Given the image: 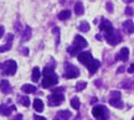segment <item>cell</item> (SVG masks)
<instances>
[{
  "instance_id": "obj_22",
  "label": "cell",
  "mask_w": 134,
  "mask_h": 120,
  "mask_svg": "<svg viewBox=\"0 0 134 120\" xmlns=\"http://www.w3.org/2000/svg\"><path fill=\"white\" fill-rule=\"evenodd\" d=\"M40 77H41L40 68H38V67H34V69H32V76H31L32 81L34 82H38V81H40Z\"/></svg>"
},
{
  "instance_id": "obj_8",
  "label": "cell",
  "mask_w": 134,
  "mask_h": 120,
  "mask_svg": "<svg viewBox=\"0 0 134 120\" xmlns=\"http://www.w3.org/2000/svg\"><path fill=\"white\" fill-rule=\"evenodd\" d=\"M99 29H100V31H103L104 34H109L112 31H114V27H113L112 22H110L109 20L104 19V17H102V20H100Z\"/></svg>"
},
{
  "instance_id": "obj_13",
  "label": "cell",
  "mask_w": 134,
  "mask_h": 120,
  "mask_svg": "<svg viewBox=\"0 0 134 120\" xmlns=\"http://www.w3.org/2000/svg\"><path fill=\"white\" fill-rule=\"evenodd\" d=\"M122 27H123V31H124L125 34H128V35L134 34V22L132 21V20H127V21H124L123 25H122Z\"/></svg>"
},
{
  "instance_id": "obj_5",
  "label": "cell",
  "mask_w": 134,
  "mask_h": 120,
  "mask_svg": "<svg viewBox=\"0 0 134 120\" xmlns=\"http://www.w3.org/2000/svg\"><path fill=\"white\" fill-rule=\"evenodd\" d=\"M78 76H80V71L76 66L71 63H65V77L72 79V78H77Z\"/></svg>"
},
{
  "instance_id": "obj_25",
  "label": "cell",
  "mask_w": 134,
  "mask_h": 120,
  "mask_svg": "<svg viewBox=\"0 0 134 120\" xmlns=\"http://www.w3.org/2000/svg\"><path fill=\"white\" fill-rule=\"evenodd\" d=\"M71 105L73 109H76V110H78L80 109V106H81V103H80V98L78 97H73L71 99Z\"/></svg>"
},
{
  "instance_id": "obj_20",
  "label": "cell",
  "mask_w": 134,
  "mask_h": 120,
  "mask_svg": "<svg viewBox=\"0 0 134 120\" xmlns=\"http://www.w3.org/2000/svg\"><path fill=\"white\" fill-rule=\"evenodd\" d=\"M21 91L26 93V94H31V93H35L36 92V87L32 86V84H24L21 87Z\"/></svg>"
},
{
  "instance_id": "obj_38",
  "label": "cell",
  "mask_w": 134,
  "mask_h": 120,
  "mask_svg": "<svg viewBox=\"0 0 134 120\" xmlns=\"http://www.w3.org/2000/svg\"><path fill=\"white\" fill-rule=\"evenodd\" d=\"M127 71H128L129 73H134V63H133V64H130V67L128 68Z\"/></svg>"
},
{
  "instance_id": "obj_32",
  "label": "cell",
  "mask_w": 134,
  "mask_h": 120,
  "mask_svg": "<svg viewBox=\"0 0 134 120\" xmlns=\"http://www.w3.org/2000/svg\"><path fill=\"white\" fill-rule=\"evenodd\" d=\"M15 31L16 32H20V31H23V29H21V24H20V21H16L15 22Z\"/></svg>"
},
{
  "instance_id": "obj_26",
  "label": "cell",
  "mask_w": 134,
  "mask_h": 120,
  "mask_svg": "<svg viewBox=\"0 0 134 120\" xmlns=\"http://www.w3.org/2000/svg\"><path fill=\"white\" fill-rule=\"evenodd\" d=\"M78 30L82 31V32H87L90 30V24L87 21H82L81 24H80V26H78Z\"/></svg>"
},
{
  "instance_id": "obj_21",
  "label": "cell",
  "mask_w": 134,
  "mask_h": 120,
  "mask_svg": "<svg viewBox=\"0 0 134 120\" xmlns=\"http://www.w3.org/2000/svg\"><path fill=\"white\" fill-rule=\"evenodd\" d=\"M83 13H85L83 4H82L81 1H77L76 4H75V14H76L77 16H81V15H83Z\"/></svg>"
},
{
  "instance_id": "obj_2",
  "label": "cell",
  "mask_w": 134,
  "mask_h": 120,
  "mask_svg": "<svg viewBox=\"0 0 134 120\" xmlns=\"http://www.w3.org/2000/svg\"><path fill=\"white\" fill-rule=\"evenodd\" d=\"M87 41L82 36H80V35H76L75 36V40H73V43H72V46H70V47L67 48V52L70 53V55H72V56H76V55H78L80 53V51H81L82 48L87 47Z\"/></svg>"
},
{
  "instance_id": "obj_42",
  "label": "cell",
  "mask_w": 134,
  "mask_h": 120,
  "mask_svg": "<svg viewBox=\"0 0 134 120\" xmlns=\"http://www.w3.org/2000/svg\"><path fill=\"white\" fill-rule=\"evenodd\" d=\"M124 3H127V4H129V3H132V1H134V0H123Z\"/></svg>"
},
{
  "instance_id": "obj_7",
  "label": "cell",
  "mask_w": 134,
  "mask_h": 120,
  "mask_svg": "<svg viewBox=\"0 0 134 120\" xmlns=\"http://www.w3.org/2000/svg\"><path fill=\"white\" fill-rule=\"evenodd\" d=\"M65 97L62 93H52L51 95H48V105L50 106H57L61 103H63Z\"/></svg>"
},
{
  "instance_id": "obj_35",
  "label": "cell",
  "mask_w": 134,
  "mask_h": 120,
  "mask_svg": "<svg viewBox=\"0 0 134 120\" xmlns=\"http://www.w3.org/2000/svg\"><path fill=\"white\" fill-rule=\"evenodd\" d=\"M34 119H35V120H46V118H43V116H41V115L35 114V115H34Z\"/></svg>"
},
{
  "instance_id": "obj_37",
  "label": "cell",
  "mask_w": 134,
  "mask_h": 120,
  "mask_svg": "<svg viewBox=\"0 0 134 120\" xmlns=\"http://www.w3.org/2000/svg\"><path fill=\"white\" fill-rule=\"evenodd\" d=\"M4 32H5V27H4V26H0V39L3 37Z\"/></svg>"
},
{
  "instance_id": "obj_30",
  "label": "cell",
  "mask_w": 134,
  "mask_h": 120,
  "mask_svg": "<svg viewBox=\"0 0 134 120\" xmlns=\"http://www.w3.org/2000/svg\"><path fill=\"white\" fill-rule=\"evenodd\" d=\"M122 97V94H120L119 91H113L110 92V98H120Z\"/></svg>"
},
{
  "instance_id": "obj_36",
  "label": "cell",
  "mask_w": 134,
  "mask_h": 120,
  "mask_svg": "<svg viewBox=\"0 0 134 120\" xmlns=\"http://www.w3.org/2000/svg\"><path fill=\"white\" fill-rule=\"evenodd\" d=\"M13 120H23V115H21V114H16V115L13 118Z\"/></svg>"
},
{
  "instance_id": "obj_28",
  "label": "cell",
  "mask_w": 134,
  "mask_h": 120,
  "mask_svg": "<svg viewBox=\"0 0 134 120\" xmlns=\"http://www.w3.org/2000/svg\"><path fill=\"white\" fill-rule=\"evenodd\" d=\"M86 87H87V82L81 81V82H78V83L76 84V91L77 92H81V91H83Z\"/></svg>"
},
{
  "instance_id": "obj_18",
  "label": "cell",
  "mask_w": 134,
  "mask_h": 120,
  "mask_svg": "<svg viewBox=\"0 0 134 120\" xmlns=\"http://www.w3.org/2000/svg\"><path fill=\"white\" fill-rule=\"evenodd\" d=\"M109 104L112 106L117 108V109H122V108H123V105H124L120 98H109Z\"/></svg>"
},
{
  "instance_id": "obj_6",
  "label": "cell",
  "mask_w": 134,
  "mask_h": 120,
  "mask_svg": "<svg viewBox=\"0 0 134 120\" xmlns=\"http://www.w3.org/2000/svg\"><path fill=\"white\" fill-rule=\"evenodd\" d=\"M104 37H105V40H107V42L109 43V45H112V46H115L117 43H119L120 41H122V35H120V32L117 31V30L112 31L109 34H104Z\"/></svg>"
},
{
  "instance_id": "obj_15",
  "label": "cell",
  "mask_w": 134,
  "mask_h": 120,
  "mask_svg": "<svg viewBox=\"0 0 134 120\" xmlns=\"http://www.w3.org/2000/svg\"><path fill=\"white\" fill-rule=\"evenodd\" d=\"M0 91L3 92L4 94H9L11 92V86H10L8 79H1L0 81Z\"/></svg>"
},
{
  "instance_id": "obj_19",
  "label": "cell",
  "mask_w": 134,
  "mask_h": 120,
  "mask_svg": "<svg viewBox=\"0 0 134 120\" xmlns=\"http://www.w3.org/2000/svg\"><path fill=\"white\" fill-rule=\"evenodd\" d=\"M34 109L37 113H42L43 111V101L41 99H35L34 100Z\"/></svg>"
},
{
  "instance_id": "obj_4",
  "label": "cell",
  "mask_w": 134,
  "mask_h": 120,
  "mask_svg": "<svg viewBox=\"0 0 134 120\" xmlns=\"http://www.w3.org/2000/svg\"><path fill=\"white\" fill-rule=\"evenodd\" d=\"M92 115L98 120H105L108 115V110L104 105H96L92 109Z\"/></svg>"
},
{
  "instance_id": "obj_16",
  "label": "cell",
  "mask_w": 134,
  "mask_h": 120,
  "mask_svg": "<svg viewBox=\"0 0 134 120\" xmlns=\"http://www.w3.org/2000/svg\"><path fill=\"white\" fill-rule=\"evenodd\" d=\"M117 58H118V59H122L123 62L128 61V58H129V50H128V47L122 48L119 51V53L117 55Z\"/></svg>"
},
{
  "instance_id": "obj_31",
  "label": "cell",
  "mask_w": 134,
  "mask_h": 120,
  "mask_svg": "<svg viewBox=\"0 0 134 120\" xmlns=\"http://www.w3.org/2000/svg\"><path fill=\"white\" fill-rule=\"evenodd\" d=\"M125 15H127L128 17H132V16H133V9H132L130 6H127V8H125Z\"/></svg>"
},
{
  "instance_id": "obj_17",
  "label": "cell",
  "mask_w": 134,
  "mask_h": 120,
  "mask_svg": "<svg viewBox=\"0 0 134 120\" xmlns=\"http://www.w3.org/2000/svg\"><path fill=\"white\" fill-rule=\"evenodd\" d=\"M31 35H32V30L30 26H26L23 32V36H21V42H27L30 39H31Z\"/></svg>"
},
{
  "instance_id": "obj_1",
  "label": "cell",
  "mask_w": 134,
  "mask_h": 120,
  "mask_svg": "<svg viewBox=\"0 0 134 120\" xmlns=\"http://www.w3.org/2000/svg\"><path fill=\"white\" fill-rule=\"evenodd\" d=\"M42 74H43V78L41 84H42L43 88H51L52 86H56L58 83V77L57 74L55 73L52 67H50V66L45 67L42 71Z\"/></svg>"
},
{
  "instance_id": "obj_23",
  "label": "cell",
  "mask_w": 134,
  "mask_h": 120,
  "mask_svg": "<svg viewBox=\"0 0 134 120\" xmlns=\"http://www.w3.org/2000/svg\"><path fill=\"white\" fill-rule=\"evenodd\" d=\"M70 17H71V11H70V10H62V11L58 14V19L62 20V21L70 19Z\"/></svg>"
},
{
  "instance_id": "obj_41",
  "label": "cell",
  "mask_w": 134,
  "mask_h": 120,
  "mask_svg": "<svg viewBox=\"0 0 134 120\" xmlns=\"http://www.w3.org/2000/svg\"><path fill=\"white\" fill-rule=\"evenodd\" d=\"M96 39L100 41V40H102V36H100V35H96Z\"/></svg>"
},
{
  "instance_id": "obj_12",
  "label": "cell",
  "mask_w": 134,
  "mask_h": 120,
  "mask_svg": "<svg viewBox=\"0 0 134 120\" xmlns=\"http://www.w3.org/2000/svg\"><path fill=\"white\" fill-rule=\"evenodd\" d=\"M16 108L14 105H6V104H0V115H4V116H9L13 111L15 110Z\"/></svg>"
},
{
  "instance_id": "obj_10",
  "label": "cell",
  "mask_w": 134,
  "mask_h": 120,
  "mask_svg": "<svg viewBox=\"0 0 134 120\" xmlns=\"http://www.w3.org/2000/svg\"><path fill=\"white\" fill-rule=\"evenodd\" d=\"M13 40H14V35L13 34H8L6 35V43L0 46V53L3 52H8L10 48H11V45H13Z\"/></svg>"
},
{
  "instance_id": "obj_3",
  "label": "cell",
  "mask_w": 134,
  "mask_h": 120,
  "mask_svg": "<svg viewBox=\"0 0 134 120\" xmlns=\"http://www.w3.org/2000/svg\"><path fill=\"white\" fill-rule=\"evenodd\" d=\"M18 69V64L14 59H8L0 64V73L3 76H14Z\"/></svg>"
},
{
  "instance_id": "obj_27",
  "label": "cell",
  "mask_w": 134,
  "mask_h": 120,
  "mask_svg": "<svg viewBox=\"0 0 134 120\" xmlns=\"http://www.w3.org/2000/svg\"><path fill=\"white\" fill-rule=\"evenodd\" d=\"M134 86V82L133 81H130V79H128V81H124L122 84H120V87L122 88H125V89H130L132 87Z\"/></svg>"
},
{
  "instance_id": "obj_14",
  "label": "cell",
  "mask_w": 134,
  "mask_h": 120,
  "mask_svg": "<svg viewBox=\"0 0 134 120\" xmlns=\"http://www.w3.org/2000/svg\"><path fill=\"white\" fill-rule=\"evenodd\" d=\"M71 116H72V114L70 110H60V111H57V114H56L53 120H70Z\"/></svg>"
},
{
  "instance_id": "obj_11",
  "label": "cell",
  "mask_w": 134,
  "mask_h": 120,
  "mask_svg": "<svg viewBox=\"0 0 134 120\" xmlns=\"http://www.w3.org/2000/svg\"><path fill=\"white\" fill-rule=\"evenodd\" d=\"M86 67L88 68V72L91 73V74H94V73L98 71V68L100 67V62L98 61V59H94V58H93L91 62L87 64Z\"/></svg>"
},
{
  "instance_id": "obj_39",
  "label": "cell",
  "mask_w": 134,
  "mask_h": 120,
  "mask_svg": "<svg viewBox=\"0 0 134 120\" xmlns=\"http://www.w3.org/2000/svg\"><path fill=\"white\" fill-rule=\"evenodd\" d=\"M124 68H125L124 66H120V67L118 68V71H117V73H123V72H124V71H125Z\"/></svg>"
},
{
  "instance_id": "obj_44",
  "label": "cell",
  "mask_w": 134,
  "mask_h": 120,
  "mask_svg": "<svg viewBox=\"0 0 134 120\" xmlns=\"http://www.w3.org/2000/svg\"><path fill=\"white\" fill-rule=\"evenodd\" d=\"M60 1H61V3H65V0H60Z\"/></svg>"
},
{
  "instance_id": "obj_33",
  "label": "cell",
  "mask_w": 134,
  "mask_h": 120,
  "mask_svg": "<svg viewBox=\"0 0 134 120\" xmlns=\"http://www.w3.org/2000/svg\"><path fill=\"white\" fill-rule=\"evenodd\" d=\"M105 8H107V11H108V13H113V4H112V3H107V4H105Z\"/></svg>"
},
{
  "instance_id": "obj_40",
  "label": "cell",
  "mask_w": 134,
  "mask_h": 120,
  "mask_svg": "<svg viewBox=\"0 0 134 120\" xmlns=\"http://www.w3.org/2000/svg\"><path fill=\"white\" fill-rule=\"evenodd\" d=\"M21 52L24 53V55H27V53H29V50H27V48H26V47H24V48H23V50H21Z\"/></svg>"
},
{
  "instance_id": "obj_45",
  "label": "cell",
  "mask_w": 134,
  "mask_h": 120,
  "mask_svg": "<svg viewBox=\"0 0 134 120\" xmlns=\"http://www.w3.org/2000/svg\"><path fill=\"white\" fill-rule=\"evenodd\" d=\"M132 120H134V116H133V119H132Z\"/></svg>"
},
{
  "instance_id": "obj_9",
  "label": "cell",
  "mask_w": 134,
  "mask_h": 120,
  "mask_svg": "<svg viewBox=\"0 0 134 120\" xmlns=\"http://www.w3.org/2000/svg\"><path fill=\"white\" fill-rule=\"evenodd\" d=\"M77 58H78V61H80L82 64H85V66H87V64L93 59L91 52H87V51L86 52H80L77 55Z\"/></svg>"
},
{
  "instance_id": "obj_29",
  "label": "cell",
  "mask_w": 134,
  "mask_h": 120,
  "mask_svg": "<svg viewBox=\"0 0 134 120\" xmlns=\"http://www.w3.org/2000/svg\"><path fill=\"white\" fill-rule=\"evenodd\" d=\"M52 34L55 35V37H56V45H58V42H60V29H58V27H53Z\"/></svg>"
},
{
  "instance_id": "obj_34",
  "label": "cell",
  "mask_w": 134,
  "mask_h": 120,
  "mask_svg": "<svg viewBox=\"0 0 134 120\" xmlns=\"http://www.w3.org/2000/svg\"><path fill=\"white\" fill-rule=\"evenodd\" d=\"M63 91H65V88L60 87V88H56V89H53V93H63Z\"/></svg>"
},
{
  "instance_id": "obj_43",
  "label": "cell",
  "mask_w": 134,
  "mask_h": 120,
  "mask_svg": "<svg viewBox=\"0 0 134 120\" xmlns=\"http://www.w3.org/2000/svg\"><path fill=\"white\" fill-rule=\"evenodd\" d=\"M96 101H97V98H94V97H93V99L91 100V103H96Z\"/></svg>"
},
{
  "instance_id": "obj_24",
  "label": "cell",
  "mask_w": 134,
  "mask_h": 120,
  "mask_svg": "<svg viewBox=\"0 0 134 120\" xmlns=\"http://www.w3.org/2000/svg\"><path fill=\"white\" fill-rule=\"evenodd\" d=\"M18 101L24 106H29L30 105V98L29 97H26V95H20L19 98H18Z\"/></svg>"
}]
</instances>
